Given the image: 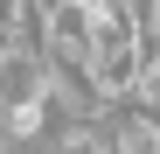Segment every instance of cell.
Returning <instances> with one entry per match:
<instances>
[{
	"mask_svg": "<svg viewBox=\"0 0 160 154\" xmlns=\"http://www.w3.org/2000/svg\"><path fill=\"white\" fill-rule=\"evenodd\" d=\"M7 147H14V133H7V112H0V154H7Z\"/></svg>",
	"mask_w": 160,
	"mask_h": 154,
	"instance_id": "6da1fadb",
	"label": "cell"
},
{
	"mask_svg": "<svg viewBox=\"0 0 160 154\" xmlns=\"http://www.w3.org/2000/svg\"><path fill=\"white\" fill-rule=\"evenodd\" d=\"M7 49H14V35H7V28H0V56H7Z\"/></svg>",
	"mask_w": 160,
	"mask_h": 154,
	"instance_id": "7a4b0ae2",
	"label": "cell"
}]
</instances>
